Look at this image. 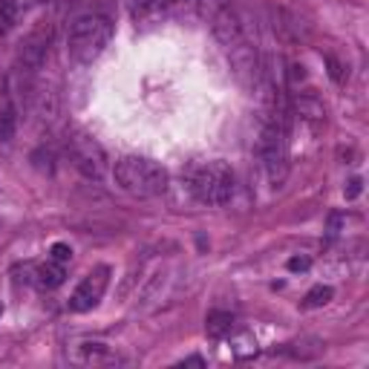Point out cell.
<instances>
[{
  "label": "cell",
  "instance_id": "13",
  "mask_svg": "<svg viewBox=\"0 0 369 369\" xmlns=\"http://www.w3.org/2000/svg\"><path fill=\"white\" fill-rule=\"evenodd\" d=\"M15 23V0H0V35H6Z\"/></svg>",
  "mask_w": 369,
  "mask_h": 369
},
{
  "label": "cell",
  "instance_id": "11",
  "mask_svg": "<svg viewBox=\"0 0 369 369\" xmlns=\"http://www.w3.org/2000/svg\"><path fill=\"white\" fill-rule=\"evenodd\" d=\"M332 297H335L332 285H314V289L303 297V306H306V309H320V306H326V303H332Z\"/></svg>",
  "mask_w": 369,
  "mask_h": 369
},
{
  "label": "cell",
  "instance_id": "2",
  "mask_svg": "<svg viewBox=\"0 0 369 369\" xmlns=\"http://www.w3.org/2000/svg\"><path fill=\"white\" fill-rule=\"evenodd\" d=\"M113 176L121 190H127L130 196L139 199H153L168 190V173L153 159L144 156H125L116 162Z\"/></svg>",
  "mask_w": 369,
  "mask_h": 369
},
{
  "label": "cell",
  "instance_id": "5",
  "mask_svg": "<svg viewBox=\"0 0 369 369\" xmlns=\"http://www.w3.org/2000/svg\"><path fill=\"white\" fill-rule=\"evenodd\" d=\"M70 156L75 162V168L87 176V179H101L107 173V156L104 147L99 142L87 139V136H75L70 142Z\"/></svg>",
  "mask_w": 369,
  "mask_h": 369
},
{
  "label": "cell",
  "instance_id": "4",
  "mask_svg": "<svg viewBox=\"0 0 369 369\" xmlns=\"http://www.w3.org/2000/svg\"><path fill=\"white\" fill-rule=\"evenodd\" d=\"M107 283H110V268H107V266L92 268L90 275L78 283V289L73 292V297H70V311L84 314V311L95 309V306H99V300L104 297V292H107Z\"/></svg>",
  "mask_w": 369,
  "mask_h": 369
},
{
  "label": "cell",
  "instance_id": "20",
  "mask_svg": "<svg viewBox=\"0 0 369 369\" xmlns=\"http://www.w3.org/2000/svg\"><path fill=\"white\" fill-rule=\"evenodd\" d=\"M159 3H185V0H159Z\"/></svg>",
  "mask_w": 369,
  "mask_h": 369
},
{
  "label": "cell",
  "instance_id": "17",
  "mask_svg": "<svg viewBox=\"0 0 369 369\" xmlns=\"http://www.w3.org/2000/svg\"><path fill=\"white\" fill-rule=\"evenodd\" d=\"M309 266H311L309 257H292L289 259V271H309Z\"/></svg>",
  "mask_w": 369,
  "mask_h": 369
},
{
  "label": "cell",
  "instance_id": "12",
  "mask_svg": "<svg viewBox=\"0 0 369 369\" xmlns=\"http://www.w3.org/2000/svg\"><path fill=\"white\" fill-rule=\"evenodd\" d=\"M15 127H18V116L12 107H3L0 110V142H12V136H15Z\"/></svg>",
  "mask_w": 369,
  "mask_h": 369
},
{
  "label": "cell",
  "instance_id": "6",
  "mask_svg": "<svg viewBox=\"0 0 369 369\" xmlns=\"http://www.w3.org/2000/svg\"><path fill=\"white\" fill-rule=\"evenodd\" d=\"M47 52H49V32H44V29L32 32L21 47V61H23V66H29V70H38V66L47 61Z\"/></svg>",
  "mask_w": 369,
  "mask_h": 369
},
{
  "label": "cell",
  "instance_id": "8",
  "mask_svg": "<svg viewBox=\"0 0 369 369\" xmlns=\"http://www.w3.org/2000/svg\"><path fill=\"white\" fill-rule=\"evenodd\" d=\"M231 329H234V314L231 311H222V309L208 311V318H205V332H208V338L222 340L231 335Z\"/></svg>",
  "mask_w": 369,
  "mask_h": 369
},
{
  "label": "cell",
  "instance_id": "3",
  "mask_svg": "<svg viewBox=\"0 0 369 369\" xmlns=\"http://www.w3.org/2000/svg\"><path fill=\"white\" fill-rule=\"evenodd\" d=\"M190 190L202 205H228L234 196V173L222 159L205 162L194 170Z\"/></svg>",
  "mask_w": 369,
  "mask_h": 369
},
{
  "label": "cell",
  "instance_id": "19",
  "mask_svg": "<svg viewBox=\"0 0 369 369\" xmlns=\"http://www.w3.org/2000/svg\"><path fill=\"white\" fill-rule=\"evenodd\" d=\"M179 366H205V361L199 358V355H194V358H185Z\"/></svg>",
  "mask_w": 369,
  "mask_h": 369
},
{
  "label": "cell",
  "instance_id": "9",
  "mask_svg": "<svg viewBox=\"0 0 369 369\" xmlns=\"http://www.w3.org/2000/svg\"><path fill=\"white\" fill-rule=\"evenodd\" d=\"M292 110H294L297 116L309 118V121H320V118L326 116V110H323V101L318 99V95H311V92H306V95H294Z\"/></svg>",
  "mask_w": 369,
  "mask_h": 369
},
{
  "label": "cell",
  "instance_id": "15",
  "mask_svg": "<svg viewBox=\"0 0 369 369\" xmlns=\"http://www.w3.org/2000/svg\"><path fill=\"white\" fill-rule=\"evenodd\" d=\"M361 190H364V179H361V176H355V179H349V185H346L344 194H346V199H358Z\"/></svg>",
  "mask_w": 369,
  "mask_h": 369
},
{
  "label": "cell",
  "instance_id": "21",
  "mask_svg": "<svg viewBox=\"0 0 369 369\" xmlns=\"http://www.w3.org/2000/svg\"><path fill=\"white\" fill-rule=\"evenodd\" d=\"M0 314H3V306H0Z\"/></svg>",
  "mask_w": 369,
  "mask_h": 369
},
{
  "label": "cell",
  "instance_id": "16",
  "mask_svg": "<svg viewBox=\"0 0 369 369\" xmlns=\"http://www.w3.org/2000/svg\"><path fill=\"white\" fill-rule=\"evenodd\" d=\"M326 64H329V75L338 81V84H340V81H344V66H340L332 55H326Z\"/></svg>",
  "mask_w": 369,
  "mask_h": 369
},
{
  "label": "cell",
  "instance_id": "7",
  "mask_svg": "<svg viewBox=\"0 0 369 369\" xmlns=\"http://www.w3.org/2000/svg\"><path fill=\"white\" fill-rule=\"evenodd\" d=\"M64 280H66V271H64V263H58V259H49V263L35 268V283L40 285V289H47V292L64 285Z\"/></svg>",
  "mask_w": 369,
  "mask_h": 369
},
{
  "label": "cell",
  "instance_id": "1",
  "mask_svg": "<svg viewBox=\"0 0 369 369\" xmlns=\"http://www.w3.org/2000/svg\"><path fill=\"white\" fill-rule=\"evenodd\" d=\"M113 38V23L107 15L99 12H87L70 23V32H66V52L70 58L78 64H92L95 58L107 49Z\"/></svg>",
  "mask_w": 369,
  "mask_h": 369
},
{
  "label": "cell",
  "instance_id": "18",
  "mask_svg": "<svg viewBox=\"0 0 369 369\" xmlns=\"http://www.w3.org/2000/svg\"><path fill=\"white\" fill-rule=\"evenodd\" d=\"M338 228H340V216L332 214V216H329V237H338Z\"/></svg>",
  "mask_w": 369,
  "mask_h": 369
},
{
  "label": "cell",
  "instance_id": "10",
  "mask_svg": "<svg viewBox=\"0 0 369 369\" xmlns=\"http://www.w3.org/2000/svg\"><path fill=\"white\" fill-rule=\"evenodd\" d=\"M75 361L78 364H113L116 358H113V352L107 349L104 344H78V349H75Z\"/></svg>",
  "mask_w": 369,
  "mask_h": 369
},
{
  "label": "cell",
  "instance_id": "14",
  "mask_svg": "<svg viewBox=\"0 0 369 369\" xmlns=\"http://www.w3.org/2000/svg\"><path fill=\"white\" fill-rule=\"evenodd\" d=\"M49 254H52V259H58V263H66V259L73 257V249H70L66 242H55V245L49 249Z\"/></svg>",
  "mask_w": 369,
  "mask_h": 369
}]
</instances>
